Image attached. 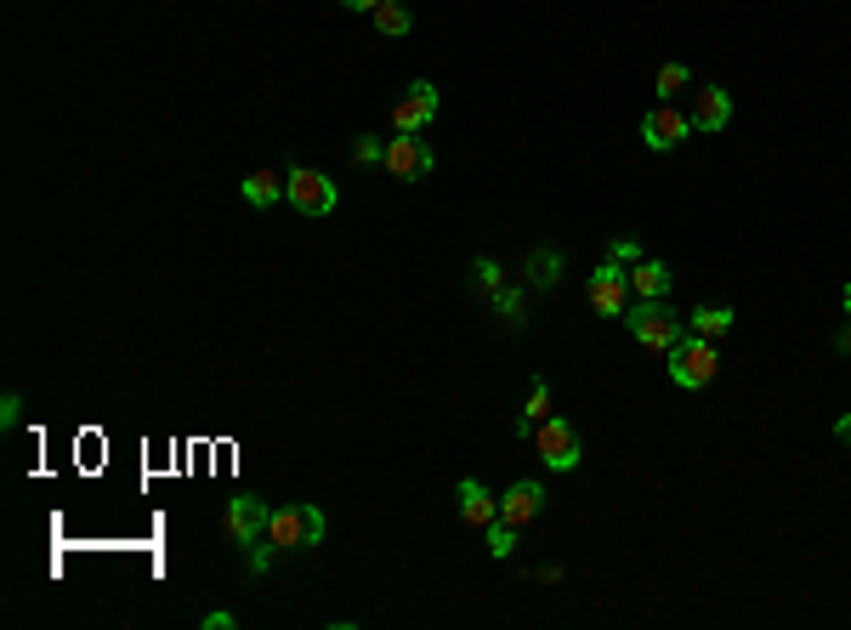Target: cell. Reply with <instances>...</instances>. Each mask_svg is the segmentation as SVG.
Returning a JSON list of instances; mask_svg holds the SVG:
<instances>
[{
	"instance_id": "3",
	"label": "cell",
	"mask_w": 851,
	"mask_h": 630,
	"mask_svg": "<svg viewBox=\"0 0 851 630\" xmlns=\"http://www.w3.org/2000/svg\"><path fill=\"white\" fill-rule=\"evenodd\" d=\"M716 369H721V353H716L710 335H692V329H687L681 347H670V380L681 386V393H698V386H710Z\"/></svg>"
},
{
	"instance_id": "26",
	"label": "cell",
	"mask_w": 851,
	"mask_h": 630,
	"mask_svg": "<svg viewBox=\"0 0 851 630\" xmlns=\"http://www.w3.org/2000/svg\"><path fill=\"white\" fill-rule=\"evenodd\" d=\"M18 420H23V398H18V393H7V398H0V426L12 431Z\"/></svg>"
},
{
	"instance_id": "11",
	"label": "cell",
	"mask_w": 851,
	"mask_h": 630,
	"mask_svg": "<svg viewBox=\"0 0 851 630\" xmlns=\"http://www.w3.org/2000/svg\"><path fill=\"white\" fill-rule=\"evenodd\" d=\"M687 120H692V131H698V136H716V131H727V120H732V91H727V85H705V91H692V109H687Z\"/></svg>"
},
{
	"instance_id": "15",
	"label": "cell",
	"mask_w": 851,
	"mask_h": 630,
	"mask_svg": "<svg viewBox=\"0 0 851 630\" xmlns=\"http://www.w3.org/2000/svg\"><path fill=\"white\" fill-rule=\"evenodd\" d=\"M528 273V289H550V284H557L563 278V251H550V245H539V251H528V262H523Z\"/></svg>"
},
{
	"instance_id": "19",
	"label": "cell",
	"mask_w": 851,
	"mask_h": 630,
	"mask_svg": "<svg viewBox=\"0 0 851 630\" xmlns=\"http://www.w3.org/2000/svg\"><path fill=\"white\" fill-rule=\"evenodd\" d=\"M687 329H692V335H710V342H721V335L732 329V307H698V313H687Z\"/></svg>"
},
{
	"instance_id": "17",
	"label": "cell",
	"mask_w": 851,
	"mask_h": 630,
	"mask_svg": "<svg viewBox=\"0 0 851 630\" xmlns=\"http://www.w3.org/2000/svg\"><path fill=\"white\" fill-rule=\"evenodd\" d=\"M369 18H375V29H381V34H392V40H404V34L415 29V12L404 7V0H381V7H375Z\"/></svg>"
},
{
	"instance_id": "18",
	"label": "cell",
	"mask_w": 851,
	"mask_h": 630,
	"mask_svg": "<svg viewBox=\"0 0 851 630\" xmlns=\"http://www.w3.org/2000/svg\"><path fill=\"white\" fill-rule=\"evenodd\" d=\"M557 409H550V380H534V393H528V409H523V420H517V438H534V426L539 420H550Z\"/></svg>"
},
{
	"instance_id": "31",
	"label": "cell",
	"mask_w": 851,
	"mask_h": 630,
	"mask_svg": "<svg viewBox=\"0 0 851 630\" xmlns=\"http://www.w3.org/2000/svg\"><path fill=\"white\" fill-rule=\"evenodd\" d=\"M840 307H845V318H851V284L840 289Z\"/></svg>"
},
{
	"instance_id": "24",
	"label": "cell",
	"mask_w": 851,
	"mask_h": 630,
	"mask_svg": "<svg viewBox=\"0 0 851 630\" xmlns=\"http://www.w3.org/2000/svg\"><path fill=\"white\" fill-rule=\"evenodd\" d=\"M353 160L358 165H381L386 160V142L381 136H353Z\"/></svg>"
},
{
	"instance_id": "6",
	"label": "cell",
	"mask_w": 851,
	"mask_h": 630,
	"mask_svg": "<svg viewBox=\"0 0 851 630\" xmlns=\"http://www.w3.org/2000/svg\"><path fill=\"white\" fill-rule=\"evenodd\" d=\"M585 296H590V307L602 313V318H625V307H630V267H619V262H602V267L590 273Z\"/></svg>"
},
{
	"instance_id": "29",
	"label": "cell",
	"mask_w": 851,
	"mask_h": 630,
	"mask_svg": "<svg viewBox=\"0 0 851 630\" xmlns=\"http://www.w3.org/2000/svg\"><path fill=\"white\" fill-rule=\"evenodd\" d=\"M341 7H346V12H375L381 0H341Z\"/></svg>"
},
{
	"instance_id": "7",
	"label": "cell",
	"mask_w": 851,
	"mask_h": 630,
	"mask_svg": "<svg viewBox=\"0 0 851 630\" xmlns=\"http://www.w3.org/2000/svg\"><path fill=\"white\" fill-rule=\"evenodd\" d=\"M267 517H273V506H262L256 495H239V500H227V511H222V528H227V540L233 546H256V540H267Z\"/></svg>"
},
{
	"instance_id": "21",
	"label": "cell",
	"mask_w": 851,
	"mask_h": 630,
	"mask_svg": "<svg viewBox=\"0 0 851 630\" xmlns=\"http://www.w3.org/2000/svg\"><path fill=\"white\" fill-rule=\"evenodd\" d=\"M488 302H494V313H499V318H506L511 329L523 324V302H528V296H523V289H517V284H499V289H494V296H488Z\"/></svg>"
},
{
	"instance_id": "13",
	"label": "cell",
	"mask_w": 851,
	"mask_h": 630,
	"mask_svg": "<svg viewBox=\"0 0 851 630\" xmlns=\"http://www.w3.org/2000/svg\"><path fill=\"white\" fill-rule=\"evenodd\" d=\"M455 500H460V522H466V528H483V535H488V522H499V500L483 489L477 477H466V482H460Z\"/></svg>"
},
{
	"instance_id": "27",
	"label": "cell",
	"mask_w": 851,
	"mask_h": 630,
	"mask_svg": "<svg viewBox=\"0 0 851 630\" xmlns=\"http://www.w3.org/2000/svg\"><path fill=\"white\" fill-rule=\"evenodd\" d=\"M233 624H239V619H233V613H222V608H216V613H205V630H233Z\"/></svg>"
},
{
	"instance_id": "12",
	"label": "cell",
	"mask_w": 851,
	"mask_h": 630,
	"mask_svg": "<svg viewBox=\"0 0 851 630\" xmlns=\"http://www.w3.org/2000/svg\"><path fill=\"white\" fill-rule=\"evenodd\" d=\"M545 511V489L534 477H517L506 495H499V522H511V528H528L534 517Z\"/></svg>"
},
{
	"instance_id": "5",
	"label": "cell",
	"mask_w": 851,
	"mask_h": 630,
	"mask_svg": "<svg viewBox=\"0 0 851 630\" xmlns=\"http://www.w3.org/2000/svg\"><path fill=\"white\" fill-rule=\"evenodd\" d=\"M284 200L290 211H302V216H330L335 211V182L324 171H307V165H295L284 176Z\"/></svg>"
},
{
	"instance_id": "2",
	"label": "cell",
	"mask_w": 851,
	"mask_h": 630,
	"mask_svg": "<svg viewBox=\"0 0 851 630\" xmlns=\"http://www.w3.org/2000/svg\"><path fill=\"white\" fill-rule=\"evenodd\" d=\"M267 540L278 551H313V546H324V511L318 506H273Z\"/></svg>"
},
{
	"instance_id": "14",
	"label": "cell",
	"mask_w": 851,
	"mask_h": 630,
	"mask_svg": "<svg viewBox=\"0 0 851 630\" xmlns=\"http://www.w3.org/2000/svg\"><path fill=\"white\" fill-rule=\"evenodd\" d=\"M630 296L636 302H659V296H670V262H636L630 267Z\"/></svg>"
},
{
	"instance_id": "22",
	"label": "cell",
	"mask_w": 851,
	"mask_h": 630,
	"mask_svg": "<svg viewBox=\"0 0 851 630\" xmlns=\"http://www.w3.org/2000/svg\"><path fill=\"white\" fill-rule=\"evenodd\" d=\"M488 551L506 562V557L517 551V528H511V522H488Z\"/></svg>"
},
{
	"instance_id": "10",
	"label": "cell",
	"mask_w": 851,
	"mask_h": 630,
	"mask_svg": "<svg viewBox=\"0 0 851 630\" xmlns=\"http://www.w3.org/2000/svg\"><path fill=\"white\" fill-rule=\"evenodd\" d=\"M381 165H386L397 182H421V176H426L437 160H432V149H426V142H421L415 131H397V136L386 142V160H381Z\"/></svg>"
},
{
	"instance_id": "23",
	"label": "cell",
	"mask_w": 851,
	"mask_h": 630,
	"mask_svg": "<svg viewBox=\"0 0 851 630\" xmlns=\"http://www.w3.org/2000/svg\"><path fill=\"white\" fill-rule=\"evenodd\" d=\"M472 278H477V289H488V296H494L499 284H506V273H499L494 256H477V262H472Z\"/></svg>"
},
{
	"instance_id": "28",
	"label": "cell",
	"mask_w": 851,
	"mask_h": 630,
	"mask_svg": "<svg viewBox=\"0 0 851 630\" xmlns=\"http://www.w3.org/2000/svg\"><path fill=\"white\" fill-rule=\"evenodd\" d=\"M834 438H840V444L851 449V415H840V420H834Z\"/></svg>"
},
{
	"instance_id": "8",
	"label": "cell",
	"mask_w": 851,
	"mask_h": 630,
	"mask_svg": "<svg viewBox=\"0 0 851 630\" xmlns=\"http://www.w3.org/2000/svg\"><path fill=\"white\" fill-rule=\"evenodd\" d=\"M692 136V120H687V109H676V103H659V109H647V120H641V142L654 154H670V149H681V142Z\"/></svg>"
},
{
	"instance_id": "1",
	"label": "cell",
	"mask_w": 851,
	"mask_h": 630,
	"mask_svg": "<svg viewBox=\"0 0 851 630\" xmlns=\"http://www.w3.org/2000/svg\"><path fill=\"white\" fill-rule=\"evenodd\" d=\"M625 329L636 335L647 353H670V347H681L687 318L670 307V296H659V302H630L625 307Z\"/></svg>"
},
{
	"instance_id": "9",
	"label": "cell",
	"mask_w": 851,
	"mask_h": 630,
	"mask_svg": "<svg viewBox=\"0 0 851 630\" xmlns=\"http://www.w3.org/2000/svg\"><path fill=\"white\" fill-rule=\"evenodd\" d=\"M437 109H443V91H437L432 80H415V85L392 103V125H397V131H426V125L437 120Z\"/></svg>"
},
{
	"instance_id": "16",
	"label": "cell",
	"mask_w": 851,
	"mask_h": 630,
	"mask_svg": "<svg viewBox=\"0 0 851 630\" xmlns=\"http://www.w3.org/2000/svg\"><path fill=\"white\" fill-rule=\"evenodd\" d=\"M239 193H244V200L256 205V211H267V205L284 200V176H273V171H250V176L239 182Z\"/></svg>"
},
{
	"instance_id": "25",
	"label": "cell",
	"mask_w": 851,
	"mask_h": 630,
	"mask_svg": "<svg viewBox=\"0 0 851 630\" xmlns=\"http://www.w3.org/2000/svg\"><path fill=\"white\" fill-rule=\"evenodd\" d=\"M608 262L636 267V262H641V245H636V238H614V245H608Z\"/></svg>"
},
{
	"instance_id": "30",
	"label": "cell",
	"mask_w": 851,
	"mask_h": 630,
	"mask_svg": "<svg viewBox=\"0 0 851 630\" xmlns=\"http://www.w3.org/2000/svg\"><path fill=\"white\" fill-rule=\"evenodd\" d=\"M834 353H845V358H851V324H845V329L834 335Z\"/></svg>"
},
{
	"instance_id": "20",
	"label": "cell",
	"mask_w": 851,
	"mask_h": 630,
	"mask_svg": "<svg viewBox=\"0 0 851 630\" xmlns=\"http://www.w3.org/2000/svg\"><path fill=\"white\" fill-rule=\"evenodd\" d=\"M692 85V69L687 63H665L659 74H654V91H659V103H676V96Z\"/></svg>"
},
{
	"instance_id": "4",
	"label": "cell",
	"mask_w": 851,
	"mask_h": 630,
	"mask_svg": "<svg viewBox=\"0 0 851 630\" xmlns=\"http://www.w3.org/2000/svg\"><path fill=\"white\" fill-rule=\"evenodd\" d=\"M534 449H539V460L550 466V471H574L579 466V426L574 420H563V415H550V420H539L534 426Z\"/></svg>"
}]
</instances>
